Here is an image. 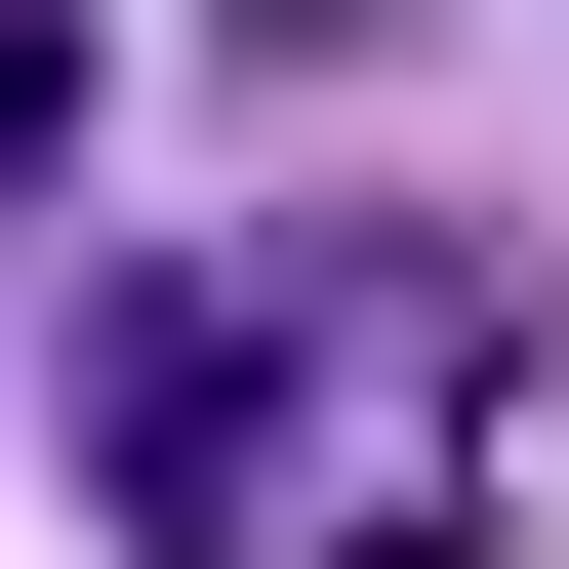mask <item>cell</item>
<instances>
[{
    "label": "cell",
    "instance_id": "2",
    "mask_svg": "<svg viewBox=\"0 0 569 569\" xmlns=\"http://www.w3.org/2000/svg\"><path fill=\"white\" fill-rule=\"evenodd\" d=\"M41 163H82V0H0V203H41Z\"/></svg>",
    "mask_w": 569,
    "mask_h": 569
},
{
    "label": "cell",
    "instance_id": "1",
    "mask_svg": "<svg viewBox=\"0 0 569 569\" xmlns=\"http://www.w3.org/2000/svg\"><path fill=\"white\" fill-rule=\"evenodd\" d=\"M82 488L163 569H529L569 529V326H529V244H448V203H284V244L122 284Z\"/></svg>",
    "mask_w": 569,
    "mask_h": 569
}]
</instances>
